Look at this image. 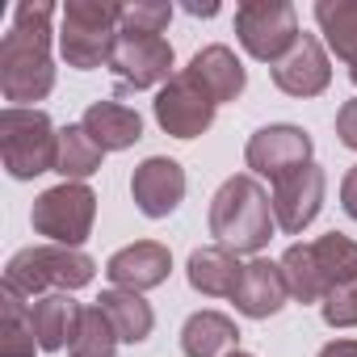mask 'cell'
<instances>
[{
	"instance_id": "obj_25",
	"label": "cell",
	"mask_w": 357,
	"mask_h": 357,
	"mask_svg": "<svg viewBox=\"0 0 357 357\" xmlns=\"http://www.w3.org/2000/svg\"><path fill=\"white\" fill-rule=\"evenodd\" d=\"M282 278H286V290L294 303H324V278H319V265H315V248L311 244H290L282 252Z\"/></svg>"
},
{
	"instance_id": "obj_14",
	"label": "cell",
	"mask_w": 357,
	"mask_h": 357,
	"mask_svg": "<svg viewBox=\"0 0 357 357\" xmlns=\"http://www.w3.org/2000/svg\"><path fill=\"white\" fill-rule=\"evenodd\" d=\"M269 72H273V84L286 97H319L332 84V63H328V51L315 34H298L290 55L278 59Z\"/></svg>"
},
{
	"instance_id": "obj_3",
	"label": "cell",
	"mask_w": 357,
	"mask_h": 357,
	"mask_svg": "<svg viewBox=\"0 0 357 357\" xmlns=\"http://www.w3.org/2000/svg\"><path fill=\"white\" fill-rule=\"evenodd\" d=\"M118 26H122L118 0H68L59 13V38H55L63 63L76 72L109 68L118 47Z\"/></svg>"
},
{
	"instance_id": "obj_8",
	"label": "cell",
	"mask_w": 357,
	"mask_h": 357,
	"mask_svg": "<svg viewBox=\"0 0 357 357\" xmlns=\"http://www.w3.org/2000/svg\"><path fill=\"white\" fill-rule=\"evenodd\" d=\"M151 114H155V122H160L164 135H172V139H198V135H206V130L215 126L219 105H215V97L194 80V72L185 68V72H176V76L155 93Z\"/></svg>"
},
{
	"instance_id": "obj_12",
	"label": "cell",
	"mask_w": 357,
	"mask_h": 357,
	"mask_svg": "<svg viewBox=\"0 0 357 357\" xmlns=\"http://www.w3.org/2000/svg\"><path fill=\"white\" fill-rule=\"evenodd\" d=\"M130 198L143 219H168L185 202V168L172 155H147L130 172Z\"/></svg>"
},
{
	"instance_id": "obj_20",
	"label": "cell",
	"mask_w": 357,
	"mask_h": 357,
	"mask_svg": "<svg viewBox=\"0 0 357 357\" xmlns=\"http://www.w3.org/2000/svg\"><path fill=\"white\" fill-rule=\"evenodd\" d=\"M240 344V328L223 311H194L181 328V353L185 357H231Z\"/></svg>"
},
{
	"instance_id": "obj_9",
	"label": "cell",
	"mask_w": 357,
	"mask_h": 357,
	"mask_svg": "<svg viewBox=\"0 0 357 357\" xmlns=\"http://www.w3.org/2000/svg\"><path fill=\"white\" fill-rule=\"evenodd\" d=\"M176 55L172 43L160 34H118L109 72L118 76V93H143V89H164L176 72H172Z\"/></svg>"
},
{
	"instance_id": "obj_28",
	"label": "cell",
	"mask_w": 357,
	"mask_h": 357,
	"mask_svg": "<svg viewBox=\"0 0 357 357\" xmlns=\"http://www.w3.org/2000/svg\"><path fill=\"white\" fill-rule=\"evenodd\" d=\"M319 315L328 328H357V278L328 290L324 303H319Z\"/></svg>"
},
{
	"instance_id": "obj_22",
	"label": "cell",
	"mask_w": 357,
	"mask_h": 357,
	"mask_svg": "<svg viewBox=\"0 0 357 357\" xmlns=\"http://www.w3.org/2000/svg\"><path fill=\"white\" fill-rule=\"evenodd\" d=\"M38 332H34V303L17 294L13 286H0V357H34Z\"/></svg>"
},
{
	"instance_id": "obj_32",
	"label": "cell",
	"mask_w": 357,
	"mask_h": 357,
	"mask_svg": "<svg viewBox=\"0 0 357 357\" xmlns=\"http://www.w3.org/2000/svg\"><path fill=\"white\" fill-rule=\"evenodd\" d=\"M185 13H194V17H215L219 5H215V0H211V5H185Z\"/></svg>"
},
{
	"instance_id": "obj_26",
	"label": "cell",
	"mask_w": 357,
	"mask_h": 357,
	"mask_svg": "<svg viewBox=\"0 0 357 357\" xmlns=\"http://www.w3.org/2000/svg\"><path fill=\"white\" fill-rule=\"evenodd\" d=\"M118 332H114V324L105 319V311L93 303V307H84V315H80V332H76V340H72V357H114L118 353Z\"/></svg>"
},
{
	"instance_id": "obj_24",
	"label": "cell",
	"mask_w": 357,
	"mask_h": 357,
	"mask_svg": "<svg viewBox=\"0 0 357 357\" xmlns=\"http://www.w3.org/2000/svg\"><path fill=\"white\" fill-rule=\"evenodd\" d=\"M101 160H105V151L97 147V139L80 122H68L59 130V164H55V172L63 181H89V176L101 168Z\"/></svg>"
},
{
	"instance_id": "obj_4",
	"label": "cell",
	"mask_w": 357,
	"mask_h": 357,
	"mask_svg": "<svg viewBox=\"0 0 357 357\" xmlns=\"http://www.w3.org/2000/svg\"><path fill=\"white\" fill-rule=\"evenodd\" d=\"M93 278H97V261L89 252L63 248V244H30V248L13 252L5 265V286H13L26 298L72 294V290H84Z\"/></svg>"
},
{
	"instance_id": "obj_19",
	"label": "cell",
	"mask_w": 357,
	"mask_h": 357,
	"mask_svg": "<svg viewBox=\"0 0 357 357\" xmlns=\"http://www.w3.org/2000/svg\"><path fill=\"white\" fill-rule=\"evenodd\" d=\"M80 315H84V307H80L72 294H43V298H34L38 349H43V353L72 349V340H76V332H80Z\"/></svg>"
},
{
	"instance_id": "obj_30",
	"label": "cell",
	"mask_w": 357,
	"mask_h": 357,
	"mask_svg": "<svg viewBox=\"0 0 357 357\" xmlns=\"http://www.w3.org/2000/svg\"><path fill=\"white\" fill-rule=\"evenodd\" d=\"M340 206H344V215L357 223V164L344 172V181H340Z\"/></svg>"
},
{
	"instance_id": "obj_2",
	"label": "cell",
	"mask_w": 357,
	"mask_h": 357,
	"mask_svg": "<svg viewBox=\"0 0 357 357\" xmlns=\"http://www.w3.org/2000/svg\"><path fill=\"white\" fill-rule=\"evenodd\" d=\"M273 231H278L273 202H269L265 185L252 172H236L215 190V198H211V236H215V244L257 257L273 240Z\"/></svg>"
},
{
	"instance_id": "obj_34",
	"label": "cell",
	"mask_w": 357,
	"mask_h": 357,
	"mask_svg": "<svg viewBox=\"0 0 357 357\" xmlns=\"http://www.w3.org/2000/svg\"><path fill=\"white\" fill-rule=\"evenodd\" d=\"M231 357H252V353H240V349H236V353H231Z\"/></svg>"
},
{
	"instance_id": "obj_16",
	"label": "cell",
	"mask_w": 357,
	"mask_h": 357,
	"mask_svg": "<svg viewBox=\"0 0 357 357\" xmlns=\"http://www.w3.org/2000/svg\"><path fill=\"white\" fill-rule=\"evenodd\" d=\"M190 72H194V80L215 97V105H227V101H236V97L248 89V72H244V63H240L236 51L223 47V43L202 47V51L190 59Z\"/></svg>"
},
{
	"instance_id": "obj_7",
	"label": "cell",
	"mask_w": 357,
	"mask_h": 357,
	"mask_svg": "<svg viewBox=\"0 0 357 357\" xmlns=\"http://www.w3.org/2000/svg\"><path fill=\"white\" fill-rule=\"evenodd\" d=\"M298 13L290 0H244L236 9V38L240 47L261 59V63H278L290 55V47L298 43Z\"/></svg>"
},
{
	"instance_id": "obj_21",
	"label": "cell",
	"mask_w": 357,
	"mask_h": 357,
	"mask_svg": "<svg viewBox=\"0 0 357 357\" xmlns=\"http://www.w3.org/2000/svg\"><path fill=\"white\" fill-rule=\"evenodd\" d=\"M97 307L105 311V319L114 324V332H118L122 344H143V340L151 336V328H155V311H151V303H147L143 294H135V290H118V286H109V290H101Z\"/></svg>"
},
{
	"instance_id": "obj_23",
	"label": "cell",
	"mask_w": 357,
	"mask_h": 357,
	"mask_svg": "<svg viewBox=\"0 0 357 357\" xmlns=\"http://www.w3.org/2000/svg\"><path fill=\"white\" fill-rule=\"evenodd\" d=\"M311 13L324 34V47L340 63L357 68V0H315Z\"/></svg>"
},
{
	"instance_id": "obj_13",
	"label": "cell",
	"mask_w": 357,
	"mask_h": 357,
	"mask_svg": "<svg viewBox=\"0 0 357 357\" xmlns=\"http://www.w3.org/2000/svg\"><path fill=\"white\" fill-rule=\"evenodd\" d=\"M168 273H172V252H168V244H160V240H135V244L118 248V252L105 261L109 286L135 290V294L164 286Z\"/></svg>"
},
{
	"instance_id": "obj_33",
	"label": "cell",
	"mask_w": 357,
	"mask_h": 357,
	"mask_svg": "<svg viewBox=\"0 0 357 357\" xmlns=\"http://www.w3.org/2000/svg\"><path fill=\"white\" fill-rule=\"evenodd\" d=\"M349 80H353V84H357V68H349Z\"/></svg>"
},
{
	"instance_id": "obj_29",
	"label": "cell",
	"mask_w": 357,
	"mask_h": 357,
	"mask_svg": "<svg viewBox=\"0 0 357 357\" xmlns=\"http://www.w3.org/2000/svg\"><path fill=\"white\" fill-rule=\"evenodd\" d=\"M336 139H340L349 151H357V97H349V101L336 109Z\"/></svg>"
},
{
	"instance_id": "obj_31",
	"label": "cell",
	"mask_w": 357,
	"mask_h": 357,
	"mask_svg": "<svg viewBox=\"0 0 357 357\" xmlns=\"http://www.w3.org/2000/svg\"><path fill=\"white\" fill-rule=\"evenodd\" d=\"M319 357H357V340L353 336H336L319 349Z\"/></svg>"
},
{
	"instance_id": "obj_1",
	"label": "cell",
	"mask_w": 357,
	"mask_h": 357,
	"mask_svg": "<svg viewBox=\"0 0 357 357\" xmlns=\"http://www.w3.org/2000/svg\"><path fill=\"white\" fill-rule=\"evenodd\" d=\"M55 5L51 0H22L13 9V26L0 38V93L17 109H34V101H47L55 89V55L51 30Z\"/></svg>"
},
{
	"instance_id": "obj_11",
	"label": "cell",
	"mask_w": 357,
	"mask_h": 357,
	"mask_svg": "<svg viewBox=\"0 0 357 357\" xmlns=\"http://www.w3.org/2000/svg\"><path fill=\"white\" fill-rule=\"evenodd\" d=\"M324 194H328V176H324V168H319L315 160H311L307 168L282 176V181L273 185V194H269L278 231L303 236V231L315 223V215H319V206H324Z\"/></svg>"
},
{
	"instance_id": "obj_15",
	"label": "cell",
	"mask_w": 357,
	"mask_h": 357,
	"mask_svg": "<svg viewBox=\"0 0 357 357\" xmlns=\"http://www.w3.org/2000/svg\"><path fill=\"white\" fill-rule=\"evenodd\" d=\"M286 298H290V290H286L282 265L269 257H252L236 282V294H231V303L244 319H269L286 307Z\"/></svg>"
},
{
	"instance_id": "obj_18",
	"label": "cell",
	"mask_w": 357,
	"mask_h": 357,
	"mask_svg": "<svg viewBox=\"0 0 357 357\" xmlns=\"http://www.w3.org/2000/svg\"><path fill=\"white\" fill-rule=\"evenodd\" d=\"M80 126L97 139L101 151H126L143 139V118L139 109L122 105V101H93L80 118Z\"/></svg>"
},
{
	"instance_id": "obj_27",
	"label": "cell",
	"mask_w": 357,
	"mask_h": 357,
	"mask_svg": "<svg viewBox=\"0 0 357 357\" xmlns=\"http://www.w3.org/2000/svg\"><path fill=\"white\" fill-rule=\"evenodd\" d=\"M168 22H172V5H164V0H135V5H122L118 34H160L164 38Z\"/></svg>"
},
{
	"instance_id": "obj_6",
	"label": "cell",
	"mask_w": 357,
	"mask_h": 357,
	"mask_svg": "<svg viewBox=\"0 0 357 357\" xmlns=\"http://www.w3.org/2000/svg\"><path fill=\"white\" fill-rule=\"evenodd\" d=\"M30 223L47 244L80 248L93 236V223H97V194L84 181H59V185H51L34 198Z\"/></svg>"
},
{
	"instance_id": "obj_5",
	"label": "cell",
	"mask_w": 357,
	"mask_h": 357,
	"mask_svg": "<svg viewBox=\"0 0 357 357\" xmlns=\"http://www.w3.org/2000/svg\"><path fill=\"white\" fill-rule=\"evenodd\" d=\"M0 160L13 181H34L59 164V130L47 109H0Z\"/></svg>"
},
{
	"instance_id": "obj_10",
	"label": "cell",
	"mask_w": 357,
	"mask_h": 357,
	"mask_svg": "<svg viewBox=\"0 0 357 357\" xmlns=\"http://www.w3.org/2000/svg\"><path fill=\"white\" fill-rule=\"evenodd\" d=\"M311 151H315V143H311V135H307L303 126H294V122H273V126H261V130L248 139L244 164H248L252 176H269V181L278 185L282 176H290V172H298V168L311 164Z\"/></svg>"
},
{
	"instance_id": "obj_17",
	"label": "cell",
	"mask_w": 357,
	"mask_h": 357,
	"mask_svg": "<svg viewBox=\"0 0 357 357\" xmlns=\"http://www.w3.org/2000/svg\"><path fill=\"white\" fill-rule=\"evenodd\" d=\"M240 273H244L240 252H231V248H223V244L194 248V252H190V265H185L190 286H194L198 294H206V298H231Z\"/></svg>"
}]
</instances>
